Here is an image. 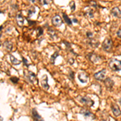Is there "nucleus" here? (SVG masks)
<instances>
[{
  "label": "nucleus",
  "instance_id": "obj_1",
  "mask_svg": "<svg viewBox=\"0 0 121 121\" xmlns=\"http://www.w3.org/2000/svg\"><path fill=\"white\" fill-rule=\"evenodd\" d=\"M109 67L113 71H120L121 70V61L117 59H111L109 62Z\"/></svg>",
  "mask_w": 121,
  "mask_h": 121
},
{
  "label": "nucleus",
  "instance_id": "obj_2",
  "mask_svg": "<svg viewBox=\"0 0 121 121\" xmlns=\"http://www.w3.org/2000/svg\"><path fill=\"white\" fill-rule=\"evenodd\" d=\"M24 76H25L26 79L31 83H33V84H37L38 83V81H37V78L36 76V74H33L32 72L31 71H25V74H24Z\"/></svg>",
  "mask_w": 121,
  "mask_h": 121
},
{
  "label": "nucleus",
  "instance_id": "obj_3",
  "mask_svg": "<svg viewBox=\"0 0 121 121\" xmlns=\"http://www.w3.org/2000/svg\"><path fill=\"white\" fill-rule=\"evenodd\" d=\"M102 48L104 51L107 52H110L111 50V48H112V41L110 38H107L105 39V40L103 41V44H102Z\"/></svg>",
  "mask_w": 121,
  "mask_h": 121
},
{
  "label": "nucleus",
  "instance_id": "obj_4",
  "mask_svg": "<svg viewBox=\"0 0 121 121\" xmlns=\"http://www.w3.org/2000/svg\"><path fill=\"white\" fill-rule=\"evenodd\" d=\"M106 73H107V70L105 69L100 70L99 72L96 73L94 75V78L96 80H98V81H104L105 80V77H106Z\"/></svg>",
  "mask_w": 121,
  "mask_h": 121
},
{
  "label": "nucleus",
  "instance_id": "obj_5",
  "mask_svg": "<svg viewBox=\"0 0 121 121\" xmlns=\"http://www.w3.org/2000/svg\"><path fill=\"white\" fill-rule=\"evenodd\" d=\"M78 79H79V81L81 82L86 83L87 82H88V80H89V76L86 72L82 71L78 74Z\"/></svg>",
  "mask_w": 121,
  "mask_h": 121
},
{
  "label": "nucleus",
  "instance_id": "obj_6",
  "mask_svg": "<svg viewBox=\"0 0 121 121\" xmlns=\"http://www.w3.org/2000/svg\"><path fill=\"white\" fill-rule=\"evenodd\" d=\"M52 23H53V24L55 27H59V26H61V23H62V20H61L60 16L56 15V16H54L52 18Z\"/></svg>",
  "mask_w": 121,
  "mask_h": 121
},
{
  "label": "nucleus",
  "instance_id": "obj_7",
  "mask_svg": "<svg viewBox=\"0 0 121 121\" xmlns=\"http://www.w3.org/2000/svg\"><path fill=\"white\" fill-rule=\"evenodd\" d=\"M80 101H81L82 103H85L86 105H87L88 107H91V106L94 105V101H93L92 99H90V98H88V97H82Z\"/></svg>",
  "mask_w": 121,
  "mask_h": 121
},
{
  "label": "nucleus",
  "instance_id": "obj_8",
  "mask_svg": "<svg viewBox=\"0 0 121 121\" xmlns=\"http://www.w3.org/2000/svg\"><path fill=\"white\" fill-rule=\"evenodd\" d=\"M41 86L44 90H48L49 89V85L48 84V76L44 75L41 78Z\"/></svg>",
  "mask_w": 121,
  "mask_h": 121
},
{
  "label": "nucleus",
  "instance_id": "obj_9",
  "mask_svg": "<svg viewBox=\"0 0 121 121\" xmlns=\"http://www.w3.org/2000/svg\"><path fill=\"white\" fill-rule=\"evenodd\" d=\"M88 58L90 59V61L93 63H98L100 61V57L98 55H96L95 53H90L88 55Z\"/></svg>",
  "mask_w": 121,
  "mask_h": 121
},
{
  "label": "nucleus",
  "instance_id": "obj_10",
  "mask_svg": "<svg viewBox=\"0 0 121 121\" xmlns=\"http://www.w3.org/2000/svg\"><path fill=\"white\" fill-rule=\"evenodd\" d=\"M104 83H105L106 87H107L108 90H111V89L113 87V86H114V82L110 78H105V80H104Z\"/></svg>",
  "mask_w": 121,
  "mask_h": 121
},
{
  "label": "nucleus",
  "instance_id": "obj_11",
  "mask_svg": "<svg viewBox=\"0 0 121 121\" xmlns=\"http://www.w3.org/2000/svg\"><path fill=\"white\" fill-rule=\"evenodd\" d=\"M111 109H112L113 114H114L115 116H119V115H121V111L120 107H119L116 104H113V105L111 106Z\"/></svg>",
  "mask_w": 121,
  "mask_h": 121
},
{
  "label": "nucleus",
  "instance_id": "obj_12",
  "mask_svg": "<svg viewBox=\"0 0 121 121\" xmlns=\"http://www.w3.org/2000/svg\"><path fill=\"white\" fill-rule=\"evenodd\" d=\"M80 114L83 115L86 117H90V118H92V119L95 118V115H93L91 112H90L89 111H87V110H85V109H82L81 111H80Z\"/></svg>",
  "mask_w": 121,
  "mask_h": 121
},
{
  "label": "nucleus",
  "instance_id": "obj_13",
  "mask_svg": "<svg viewBox=\"0 0 121 121\" xmlns=\"http://www.w3.org/2000/svg\"><path fill=\"white\" fill-rule=\"evenodd\" d=\"M111 13L112 14V16H115L117 18H121V11L118 7H114V8L111 9Z\"/></svg>",
  "mask_w": 121,
  "mask_h": 121
},
{
  "label": "nucleus",
  "instance_id": "obj_14",
  "mask_svg": "<svg viewBox=\"0 0 121 121\" xmlns=\"http://www.w3.org/2000/svg\"><path fill=\"white\" fill-rule=\"evenodd\" d=\"M32 116L34 118L35 121H44L43 118L38 114V112H37L36 109H32Z\"/></svg>",
  "mask_w": 121,
  "mask_h": 121
},
{
  "label": "nucleus",
  "instance_id": "obj_15",
  "mask_svg": "<svg viewBox=\"0 0 121 121\" xmlns=\"http://www.w3.org/2000/svg\"><path fill=\"white\" fill-rule=\"evenodd\" d=\"M16 22H17V24L19 26L22 27V26L23 25V23H24L23 16H22V15H20V14H18L17 16H16Z\"/></svg>",
  "mask_w": 121,
  "mask_h": 121
},
{
  "label": "nucleus",
  "instance_id": "obj_16",
  "mask_svg": "<svg viewBox=\"0 0 121 121\" xmlns=\"http://www.w3.org/2000/svg\"><path fill=\"white\" fill-rule=\"evenodd\" d=\"M3 46H4L5 48H6L7 51H12L13 44H12V43L10 41H5L3 43Z\"/></svg>",
  "mask_w": 121,
  "mask_h": 121
},
{
  "label": "nucleus",
  "instance_id": "obj_17",
  "mask_svg": "<svg viewBox=\"0 0 121 121\" xmlns=\"http://www.w3.org/2000/svg\"><path fill=\"white\" fill-rule=\"evenodd\" d=\"M10 59H11V61H12V63L13 65H20V63H21V61H19L18 59H16V57L12 54H10Z\"/></svg>",
  "mask_w": 121,
  "mask_h": 121
},
{
  "label": "nucleus",
  "instance_id": "obj_18",
  "mask_svg": "<svg viewBox=\"0 0 121 121\" xmlns=\"http://www.w3.org/2000/svg\"><path fill=\"white\" fill-rule=\"evenodd\" d=\"M62 16H63V19L65 20V21H66V23L68 24V25H71V24H72V20H70L68 16H67V15L65 14V13H63Z\"/></svg>",
  "mask_w": 121,
  "mask_h": 121
},
{
  "label": "nucleus",
  "instance_id": "obj_19",
  "mask_svg": "<svg viewBox=\"0 0 121 121\" xmlns=\"http://www.w3.org/2000/svg\"><path fill=\"white\" fill-rule=\"evenodd\" d=\"M48 34L50 35V36L52 37V38H57V35H56V32H55V31L53 30V29H52L51 27H48Z\"/></svg>",
  "mask_w": 121,
  "mask_h": 121
},
{
  "label": "nucleus",
  "instance_id": "obj_20",
  "mask_svg": "<svg viewBox=\"0 0 121 121\" xmlns=\"http://www.w3.org/2000/svg\"><path fill=\"white\" fill-rule=\"evenodd\" d=\"M58 57V53H57V52H56L55 53H53V56H52L51 57V58H50V61H51V63H54V61L56 60V58H57V57Z\"/></svg>",
  "mask_w": 121,
  "mask_h": 121
},
{
  "label": "nucleus",
  "instance_id": "obj_21",
  "mask_svg": "<svg viewBox=\"0 0 121 121\" xmlns=\"http://www.w3.org/2000/svg\"><path fill=\"white\" fill-rule=\"evenodd\" d=\"M70 9H71L72 12H74L75 10V3L74 1H71L70 3Z\"/></svg>",
  "mask_w": 121,
  "mask_h": 121
},
{
  "label": "nucleus",
  "instance_id": "obj_22",
  "mask_svg": "<svg viewBox=\"0 0 121 121\" xmlns=\"http://www.w3.org/2000/svg\"><path fill=\"white\" fill-rule=\"evenodd\" d=\"M34 12H35V8H34V7H31V8L29 9V11H28V16H29V17H30V16Z\"/></svg>",
  "mask_w": 121,
  "mask_h": 121
},
{
  "label": "nucleus",
  "instance_id": "obj_23",
  "mask_svg": "<svg viewBox=\"0 0 121 121\" xmlns=\"http://www.w3.org/2000/svg\"><path fill=\"white\" fill-rule=\"evenodd\" d=\"M86 36H87V38H89L90 40V39H92L93 37H94V35H93L92 32H90V31H88V32H86Z\"/></svg>",
  "mask_w": 121,
  "mask_h": 121
},
{
  "label": "nucleus",
  "instance_id": "obj_24",
  "mask_svg": "<svg viewBox=\"0 0 121 121\" xmlns=\"http://www.w3.org/2000/svg\"><path fill=\"white\" fill-rule=\"evenodd\" d=\"M86 15H87V16H88L90 18H92L93 16H94V14H93V11L92 10H89L88 12H87Z\"/></svg>",
  "mask_w": 121,
  "mask_h": 121
},
{
  "label": "nucleus",
  "instance_id": "obj_25",
  "mask_svg": "<svg viewBox=\"0 0 121 121\" xmlns=\"http://www.w3.org/2000/svg\"><path fill=\"white\" fill-rule=\"evenodd\" d=\"M37 31H38V36H41L43 34V29L41 27H38V28H37Z\"/></svg>",
  "mask_w": 121,
  "mask_h": 121
},
{
  "label": "nucleus",
  "instance_id": "obj_26",
  "mask_svg": "<svg viewBox=\"0 0 121 121\" xmlns=\"http://www.w3.org/2000/svg\"><path fill=\"white\" fill-rule=\"evenodd\" d=\"M11 80H12V82L16 83V82H18L19 78H16V77H12V78H11Z\"/></svg>",
  "mask_w": 121,
  "mask_h": 121
},
{
  "label": "nucleus",
  "instance_id": "obj_27",
  "mask_svg": "<svg viewBox=\"0 0 121 121\" xmlns=\"http://www.w3.org/2000/svg\"><path fill=\"white\" fill-rule=\"evenodd\" d=\"M51 1L52 0H43V2L41 3L43 5H47V4H48V3H51Z\"/></svg>",
  "mask_w": 121,
  "mask_h": 121
},
{
  "label": "nucleus",
  "instance_id": "obj_28",
  "mask_svg": "<svg viewBox=\"0 0 121 121\" xmlns=\"http://www.w3.org/2000/svg\"><path fill=\"white\" fill-rule=\"evenodd\" d=\"M90 5H91V6L94 7H97V4L94 1H90Z\"/></svg>",
  "mask_w": 121,
  "mask_h": 121
},
{
  "label": "nucleus",
  "instance_id": "obj_29",
  "mask_svg": "<svg viewBox=\"0 0 121 121\" xmlns=\"http://www.w3.org/2000/svg\"><path fill=\"white\" fill-rule=\"evenodd\" d=\"M117 36H118V37L121 38V29H120V30L117 31Z\"/></svg>",
  "mask_w": 121,
  "mask_h": 121
},
{
  "label": "nucleus",
  "instance_id": "obj_30",
  "mask_svg": "<svg viewBox=\"0 0 121 121\" xmlns=\"http://www.w3.org/2000/svg\"><path fill=\"white\" fill-rule=\"evenodd\" d=\"M23 63L26 65V66H28V64H27V60H26V59L24 58V57H23Z\"/></svg>",
  "mask_w": 121,
  "mask_h": 121
},
{
  "label": "nucleus",
  "instance_id": "obj_31",
  "mask_svg": "<svg viewBox=\"0 0 121 121\" xmlns=\"http://www.w3.org/2000/svg\"><path fill=\"white\" fill-rule=\"evenodd\" d=\"M73 22H74V23H78V20H76V19H74V20H73Z\"/></svg>",
  "mask_w": 121,
  "mask_h": 121
},
{
  "label": "nucleus",
  "instance_id": "obj_32",
  "mask_svg": "<svg viewBox=\"0 0 121 121\" xmlns=\"http://www.w3.org/2000/svg\"><path fill=\"white\" fill-rule=\"evenodd\" d=\"M29 1L31 2V3H36V0H29Z\"/></svg>",
  "mask_w": 121,
  "mask_h": 121
},
{
  "label": "nucleus",
  "instance_id": "obj_33",
  "mask_svg": "<svg viewBox=\"0 0 121 121\" xmlns=\"http://www.w3.org/2000/svg\"><path fill=\"white\" fill-rule=\"evenodd\" d=\"M119 103H120V104L121 105V98H120V99H119Z\"/></svg>",
  "mask_w": 121,
  "mask_h": 121
}]
</instances>
